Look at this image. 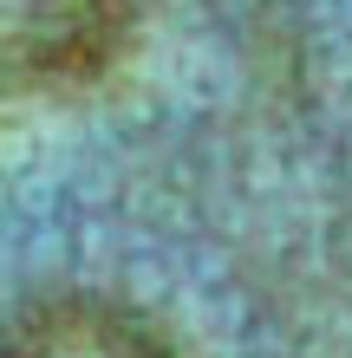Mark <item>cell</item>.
I'll use <instances>...</instances> for the list:
<instances>
[{
  "label": "cell",
  "mask_w": 352,
  "mask_h": 358,
  "mask_svg": "<svg viewBox=\"0 0 352 358\" xmlns=\"http://www.w3.org/2000/svg\"><path fill=\"white\" fill-rule=\"evenodd\" d=\"M137 33V0H27L20 59L46 85H92Z\"/></svg>",
  "instance_id": "obj_2"
},
{
  "label": "cell",
  "mask_w": 352,
  "mask_h": 358,
  "mask_svg": "<svg viewBox=\"0 0 352 358\" xmlns=\"http://www.w3.org/2000/svg\"><path fill=\"white\" fill-rule=\"evenodd\" d=\"M0 358H176L150 313L118 293H39L0 332Z\"/></svg>",
  "instance_id": "obj_1"
}]
</instances>
